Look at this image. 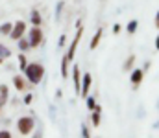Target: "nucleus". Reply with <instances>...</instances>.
Listing matches in <instances>:
<instances>
[{
  "instance_id": "obj_1",
  "label": "nucleus",
  "mask_w": 159,
  "mask_h": 138,
  "mask_svg": "<svg viewBox=\"0 0 159 138\" xmlns=\"http://www.w3.org/2000/svg\"><path fill=\"white\" fill-rule=\"evenodd\" d=\"M44 76V68L39 63H32V65H26V77L32 81V83H39Z\"/></svg>"
},
{
  "instance_id": "obj_2",
  "label": "nucleus",
  "mask_w": 159,
  "mask_h": 138,
  "mask_svg": "<svg viewBox=\"0 0 159 138\" xmlns=\"http://www.w3.org/2000/svg\"><path fill=\"white\" fill-rule=\"evenodd\" d=\"M17 125H19V131H20L22 135H28V133L32 131V127H34V120H32V118H20Z\"/></svg>"
},
{
  "instance_id": "obj_3",
  "label": "nucleus",
  "mask_w": 159,
  "mask_h": 138,
  "mask_svg": "<svg viewBox=\"0 0 159 138\" xmlns=\"http://www.w3.org/2000/svg\"><path fill=\"white\" fill-rule=\"evenodd\" d=\"M24 30H26V24H24L22 20H19V22H17V24L13 26V30H11V33H9V35H11V39H17V41H19V39L22 37V33H24Z\"/></svg>"
},
{
  "instance_id": "obj_4",
  "label": "nucleus",
  "mask_w": 159,
  "mask_h": 138,
  "mask_svg": "<svg viewBox=\"0 0 159 138\" xmlns=\"http://www.w3.org/2000/svg\"><path fill=\"white\" fill-rule=\"evenodd\" d=\"M43 41V33H41V30H39V26H35L32 31H30V46H39V43Z\"/></svg>"
},
{
  "instance_id": "obj_5",
  "label": "nucleus",
  "mask_w": 159,
  "mask_h": 138,
  "mask_svg": "<svg viewBox=\"0 0 159 138\" xmlns=\"http://www.w3.org/2000/svg\"><path fill=\"white\" fill-rule=\"evenodd\" d=\"M81 26H78V33H76V37H74V41H72V44H70V50H69V53H67V57H69V61L74 57V52H76V46L80 43V37H81Z\"/></svg>"
},
{
  "instance_id": "obj_6",
  "label": "nucleus",
  "mask_w": 159,
  "mask_h": 138,
  "mask_svg": "<svg viewBox=\"0 0 159 138\" xmlns=\"http://www.w3.org/2000/svg\"><path fill=\"white\" fill-rule=\"evenodd\" d=\"M89 87H91V74H85V76H83V87H81V90H80V94H81L83 98L87 96Z\"/></svg>"
},
{
  "instance_id": "obj_7",
  "label": "nucleus",
  "mask_w": 159,
  "mask_h": 138,
  "mask_svg": "<svg viewBox=\"0 0 159 138\" xmlns=\"http://www.w3.org/2000/svg\"><path fill=\"white\" fill-rule=\"evenodd\" d=\"M143 76H144V72H143V70H139V68H137V70H133V72H131V83L137 87V85L143 81Z\"/></svg>"
},
{
  "instance_id": "obj_8",
  "label": "nucleus",
  "mask_w": 159,
  "mask_h": 138,
  "mask_svg": "<svg viewBox=\"0 0 159 138\" xmlns=\"http://www.w3.org/2000/svg\"><path fill=\"white\" fill-rule=\"evenodd\" d=\"M100 39H102V30H98V31L94 33V37H93V41H91V50H94V48L98 46Z\"/></svg>"
},
{
  "instance_id": "obj_9",
  "label": "nucleus",
  "mask_w": 159,
  "mask_h": 138,
  "mask_svg": "<svg viewBox=\"0 0 159 138\" xmlns=\"http://www.w3.org/2000/svg\"><path fill=\"white\" fill-rule=\"evenodd\" d=\"M72 74H74V76H72V77H74V87H76V90L80 92V89H81V87H80V68H78V66H74Z\"/></svg>"
},
{
  "instance_id": "obj_10",
  "label": "nucleus",
  "mask_w": 159,
  "mask_h": 138,
  "mask_svg": "<svg viewBox=\"0 0 159 138\" xmlns=\"http://www.w3.org/2000/svg\"><path fill=\"white\" fill-rule=\"evenodd\" d=\"M67 65H69V57L65 55V57H63V65H61V76H63V79H67V77H69V72H67Z\"/></svg>"
},
{
  "instance_id": "obj_11",
  "label": "nucleus",
  "mask_w": 159,
  "mask_h": 138,
  "mask_svg": "<svg viewBox=\"0 0 159 138\" xmlns=\"http://www.w3.org/2000/svg\"><path fill=\"white\" fill-rule=\"evenodd\" d=\"M0 101H2V105L7 101V87L6 85H0Z\"/></svg>"
},
{
  "instance_id": "obj_12",
  "label": "nucleus",
  "mask_w": 159,
  "mask_h": 138,
  "mask_svg": "<svg viewBox=\"0 0 159 138\" xmlns=\"http://www.w3.org/2000/svg\"><path fill=\"white\" fill-rule=\"evenodd\" d=\"M11 30H13V24H2V26H0V33H2V35H9Z\"/></svg>"
},
{
  "instance_id": "obj_13",
  "label": "nucleus",
  "mask_w": 159,
  "mask_h": 138,
  "mask_svg": "<svg viewBox=\"0 0 159 138\" xmlns=\"http://www.w3.org/2000/svg\"><path fill=\"white\" fill-rule=\"evenodd\" d=\"M9 55H11V50H9V48H6L4 44H0V57H2V59H6V57H9Z\"/></svg>"
},
{
  "instance_id": "obj_14",
  "label": "nucleus",
  "mask_w": 159,
  "mask_h": 138,
  "mask_svg": "<svg viewBox=\"0 0 159 138\" xmlns=\"http://www.w3.org/2000/svg\"><path fill=\"white\" fill-rule=\"evenodd\" d=\"M13 83H15V87H17L19 90H24V81H22V77H19V76H17V77L13 79Z\"/></svg>"
},
{
  "instance_id": "obj_15",
  "label": "nucleus",
  "mask_w": 159,
  "mask_h": 138,
  "mask_svg": "<svg viewBox=\"0 0 159 138\" xmlns=\"http://www.w3.org/2000/svg\"><path fill=\"white\" fill-rule=\"evenodd\" d=\"M32 22H34V26H39V24H41V17H39V13H37V11H34V13H32Z\"/></svg>"
},
{
  "instance_id": "obj_16",
  "label": "nucleus",
  "mask_w": 159,
  "mask_h": 138,
  "mask_svg": "<svg viewBox=\"0 0 159 138\" xmlns=\"http://www.w3.org/2000/svg\"><path fill=\"white\" fill-rule=\"evenodd\" d=\"M19 48L24 52V50H28V48H30V43H28V41H24V39L20 37V39H19Z\"/></svg>"
},
{
  "instance_id": "obj_17",
  "label": "nucleus",
  "mask_w": 159,
  "mask_h": 138,
  "mask_svg": "<svg viewBox=\"0 0 159 138\" xmlns=\"http://www.w3.org/2000/svg\"><path fill=\"white\" fill-rule=\"evenodd\" d=\"M135 30H137V20H131V22L128 24V31H129V33H135Z\"/></svg>"
},
{
  "instance_id": "obj_18",
  "label": "nucleus",
  "mask_w": 159,
  "mask_h": 138,
  "mask_svg": "<svg viewBox=\"0 0 159 138\" xmlns=\"http://www.w3.org/2000/svg\"><path fill=\"white\" fill-rule=\"evenodd\" d=\"M93 123H94V125L100 123V109H96V112L93 114Z\"/></svg>"
},
{
  "instance_id": "obj_19",
  "label": "nucleus",
  "mask_w": 159,
  "mask_h": 138,
  "mask_svg": "<svg viewBox=\"0 0 159 138\" xmlns=\"http://www.w3.org/2000/svg\"><path fill=\"white\" fill-rule=\"evenodd\" d=\"M87 107H89V109H93V111H94V109H96V101H94V99H93V98H89V99H87Z\"/></svg>"
},
{
  "instance_id": "obj_20",
  "label": "nucleus",
  "mask_w": 159,
  "mask_h": 138,
  "mask_svg": "<svg viewBox=\"0 0 159 138\" xmlns=\"http://www.w3.org/2000/svg\"><path fill=\"white\" fill-rule=\"evenodd\" d=\"M19 59H20V68L24 70V68H26V57H24V55H20Z\"/></svg>"
},
{
  "instance_id": "obj_21",
  "label": "nucleus",
  "mask_w": 159,
  "mask_h": 138,
  "mask_svg": "<svg viewBox=\"0 0 159 138\" xmlns=\"http://www.w3.org/2000/svg\"><path fill=\"white\" fill-rule=\"evenodd\" d=\"M133 59H135V57H133V55H131V57H129V59H128V61H126V65H124V66H126V68H129V66H131V65H133Z\"/></svg>"
},
{
  "instance_id": "obj_22",
  "label": "nucleus",
  "mask_w": 159,
  "mask_h": 138,
  "mask_svg": "<svg viewBox=\"0 0 159 138\" xmlns=\"http://www.w3.org/2000/svg\"><path fill=\"white\" fill-rule=\"evenodd\" d=\"M11 135L7 133V131H0V138H9Z\"/></svg>"
},
{
  "instance_id": "obj_23",
  "label": "nucleus",
  "mask_w": 159,
  "mask_h": 138,
  "mask_svg": "<svg viewBox=\"0 0 159 138\" xmlns=\"http://www.w3.org/2000/svg\"><path fill=\"white\" fill-rule=\"evenodd\" d=\"M30 101H32V94H28V96L24 98V103H30Z\"/></svg>"
},
{
  "instance_id": "obj_24",
  "label": "nucleus",
  "mask_w": 159,
  "mask_h": 138,
  "mask_svg": "<svg viewBox=\"0 0 159 138\" xmlns=\"http://www.w3.org/2000/svg\"><path fill=\"white\" fill-rule=\"evenodd\" d=\"M81 136H89V133H87V129H85V127L81 129Z\"/></svg>"
},
{
  "instance_id": "obj_25",
  "label": "nucleus",
  "mask_w": 159,
  "mask_h": 138,
  "mask_svg": "<svg viewBox=\"0 0 159 138\" xmlns=\"http://www.w3.org/2000/svg\"><path fill=\"white\" fill-rule=\"evenodd\" d=\"M65 44V35H61V39H59V46Z\"/></svg>"
},
{
  "instance_id": "obj_26",
  "label": "nucleus",
  "mask_w": 159,
  "mask_h": 138,
  "mask_svg": "<svg viewBox=\"0 0 159 138\" xmlns=\"http://www.w3.org/2000/svg\"><path fill=\"white\" fill-rule=\"evenodd\" d=\"M113 31H115V33H119V31H120V26H119V24H115V28H113Z\"/></svg>"
},
{
  "instance_id": "obj_27",
  "label": "nucleus",
  "mask_w": 159,
  "mask_h": 138,
  "mask_svg": "<svg viewBox=\"0 0 159 138\" xmlns=\"http://www.w3.org/2000/svg\"><path fill=\"white\" fill-rule=\"evenodd\" d=\"M156 26L159 28V11H157V17H156Z\"/></svg>"
},
{
  "instance_id": "obj_28",
  "label": "nucleus",
  "mask_w": 159,
  "mask_h": 138,
  "mask_svg": "<svg viewBox=\"0 0 159 138\" xmlns=\"http://www.w3.org/2000/svg\"><path fill=\"white\" fill-rule=\"evenodd\" d=\"M156 48L159 50V35H157V39H156Z\"/></svg>"
},
{
  "instance_id": "obj_29",
  "label": "nucleus",
  "mask_w": 159,
  "mask_h": 138,
  "mask_svg": "<svg viewBox=\"0 0 159 138\" xmlns=\"http://www.w3.org/2000/svg\"><path fill=\"white\" fill-rule=\"evenodd\" d=\"M0 107H2V101H0Z\"/></svg>"
}]
</instances>
